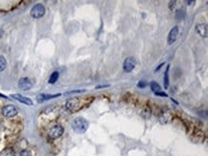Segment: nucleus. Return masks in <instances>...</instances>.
<instances>
[{"label": "nucleus", "mask_w": 208, "mask_h": 156, "mask_svg": "<svg viewBox=\"0 0 208 156\" xmlns=\"http://www.w3.org/2000/svg\"><path fill=\"white\" fill-rule=\"evenodd\" d=\"M61 94H55V95H48V94H40L37 97V101L38 103H42L44 101H48V100H51V99H54V98H57V97H60Z\"/></svg>", "instance_id": "obj_12"}, {"label": "nucleus", "mask_w": 208, "mask_h": 156, "mask_svg": "<svg viewBox=\"0 0 208 156\" xmlns=\"http://www.w3.org/2000/svg\"><path fill=\"white\" fill-rule=\"evenodd\" d=\"M171 119H172V115L170 113V111L167 109L164 110L159 117V121L161 122V124H167V123L171 121Z\"/></svg>", "instance_id": "obj_11"}, {"label": "nucleus", "mask_w": 208, "mask_h": 156, "mask_svg": "<svg viewBox=\"0 0 208 156\" xmlns=\"http://www.w3.org/2000/svg\"><path fill=\"white\" fill-rule=\"evenodd\" d=\"M45 15V7L42 4H36L31 10V16L34 18H40Z\"/></svg>", "instance_id": "obj_3"}, {"label": "nucleus", "mask_w": 208, "mask_h": 156, "mask_svg": "<svg viewBox=\"0 0 208 156\" xmlns=\"http://www.w3.org/2000/svg\"><path fill=\"white\" fill-rule=\"evenodd\" d=\"M135 65H136V60L133 57H129L125 60L123 63V69L125 72L129 73L134 69Z\"/></svg>", "instance_id": "obj_5"}, {"label": "nucleus", "mask_w": 208, "mask_h": 156, "mask_svg": "<svg viewBox=\"0 0 208 156\" xmlns=\"http://www.w3.org/2000/svg\"><path fill=\"white\" fill-rule=\"evenodd\" d=\"M0 156H16V154H15L13 149H6L1 151V153H0Z\"/></svg>", "instance_id": "obj_16"}, {"label": "nucleus", "mask_w": 208, "mask_h": 156, "mask_svg": "<svg viewBox=\"0 0 208 156\" xmlns=\"http://www.w3.org/2000/svg\"><path fill=\"white\" fill-rule=\"evenodd\" d=\"M176 3H177L176 1H171V2H170V5H169V7H170V9H171V10H172V9H173V8H174V6H176Z\"/></svg>", "instance_id": "obj_22"}, {"label": "nucleus", "mask_w": 208, "mask_h": 156, "mask_svg": "<svg viewBox=\"0 0 208 156\" xmlns=\"http://www.w3.org/2000/svg\"><path fill=\"white\" fill-rule=\"evenodd\" d=\"M71 126H72L73 130L76 133H78V134H83V133H84L87 130V128H88L89 124L84 118L78 117L73 120Z\"/></svg>", "instance_id": "obj_1"}, {"label": "nucleus", "mask_w": 208, "mask_h": 156, "mask_svg": "<svg viewBox=\"0 0 208 156\" xmlns=\"http://www.w3.org/2000/svg\"><path fill=\"white\" fill-rule=\"evenodd\" d=\"M65 106L71 112H77V111L83 108V101L79 98H72L67 100Z\"/></svg>", "instance_id": "obj_2"}, {"label": "nucleus", "mask_w": 208, "mask_h": 156, "mask_svg": "<svg viewBox=\"0 0 208 156\" xmlns=\"http://www.w3.org/2000/svg\"><path fill=\"white\" fill-rule=\"evenodd\" d=\"M196 31L197 33L202 38L207 37V24L205 23H201L196 26Z\"/></svg>", "instance_id": "obj_10"}, {"label": "nucleus", "mask_w": 208, "mask_h": 156, "mask_svg": "<svg viewBox=\"0 0 208 156\" xmlns=\"http://www.w3.org/2000/svg\"><path fill=\"white\" fill-rule=\"evenodd\" d=\"M150 85H151V89L152 91H154L155 93H156V92H159L160 91V85L157 83V82H151V83H150Z\"/></svg>", "instance_id": "obj_17"}, {"label": "nucleus", "mask_w": 208, "mask_h": 156, "mask_svg": "<svg viewBox=\"0 0 208 156\" xmlns=\"http://www.w3.org/2000/svg\"><path fill=\"white\" fill-rule=\"evenodd\" d=\"M169 68H170V66L168 65L165 75H164V87H165V89H167L169 86Z\"/></svg>", "instance_id": "obj_14"}, {"label": "nucleus", "mask_w": 208, "mask_h": 156, "mask_svg": "<svg viewBox=\"0 0 208 156\" xmlns=\"http://www.w3.org/2000/svg\"><path fill=\"white\" fill-rule=\"evenodd\" d=\"M156 96H160V97H168V95H167L166 93H164V92H160V91H159V92H156Z\"/></svg>", "instance_id": "obj_20"}, {"label": "nucleus", "mask_w": 208, "mask_h": 156, "mask_svg": "<svg viewBox=\"0 0 208 156\" xmlns=\"http://www.w3.org/2000/svg\"><path fill=\"white\" fill-rule=\"evenodd\" d=\"M81 92H84V90H76V91H69L68 93H81Z\"/></svg>", "instance_id": "obj_23"}, {"label": "nucleus", "mask_w": 208, "mask_h": 156, "mask_svg": "<svg viewBox=\"0 0 208 156\" xmlns=\"http://www.w3.org/2000/svg\"><path fill=\"white\" fill-rule=\"evenodd\" d=\"M0 97H2V98H5V99H7V97H6V96H4V95H2V94H0Z\"/></svg>", "instance_id": "obj_26"}, {"label": "nucleus", "mask_w": 208, "mask_h": 156, "mask_svg": "<svg viewBox=\"0 0 208 156\" xmlns=\"http://www.w3.org/2000/svg\"><path fill=\"white\" fill-rule=\"evenodd\" d=\"M21 156H30V152L28 150H24L21 152Z\"/></svg>", "instance_id": "obj_21"}, {"label": "nucleus", "mask_w": 208, "mask_h": 156, "mask_svg": "<svg viewBox=\"0 0 208 156\" xmlns=\"http://www.w3.org/2000/svg\"><path fill=\"white\" fill-rule=\"evenodd\" d=\"M17 108L15 106V105H6L2 108V114L7 117V118H12V117H15L16 115H17Z\"/></svg>", "instance_id": "obj_6"}, {"label": "nucleus", "mask_w": 208, "mask_h": 156, "mask_svg": "<svg viewBox=\"0 0 208 156\" xmlns=\"http://www.w3.org/2000/svg\"><path fill=\"white\" fill-rule=\"evenodd\" d=\"M32 86H33V82H31L29 78H21L18 82V87L21 89V90L27 91L32 88Z\"/></svg>", "instance_id": "obj_7"}, {"label": "nucleus", "mask_w": 208, "mask_h": 156, "mask_svg": "<svg viewBox=\"0 0 208 156\" xmlns=\"http://www.w3.org/2000/svg\"><path fill=\"white\" fill-rule=\"evenodd\" d=\"M163 65H164V63H161V64H160V65H159V67H157V68H156V71H157V70H159V69H160V68H161V67H162V66H163Z\"/></svg>", "instance_id": "obj_25"}, {"label": "nucleus", "mask_w": 208, "mask_h": 156, "mask_svg": "<svg viewBox=\"0 0 208 156\" xmlns=\"http://www.w3.org/2000/svg\"><path fill=\"white\" fill-rule=\"evenodd\" d=\"M6 67H7V60L3 56H0V72L4 71Z\"/></svg>", "instance_id": "obj_15"}, {"label": "nucleus", "mask_w": 208, "mask_h": 156, "mask_svg": "<svg viewBox=\"0 0 208 156\" xmlns=\"http://www.w3.org/2000/svg\"><path fill=\"white\" fill-rule=\"evenodd\" d=\"M63 134V127L60 125L54 126L53 127L50 128L48 132V136L51 139H58Z\"/></svg>", "instance_id": "obj_4"}, {"label": "nucleus", "mask_w": 208, "mask_h": 156, "mask_svg": "<svg viewBox=\"0 0 208 156\" xmlns=\"http://www.w3.org/2000/svg\"><path fill=\"white\" fill-rule=\"evenodd\" d=\"M59 72H57V71H55V72H53L52 73V75L50 76V79H49V83H51V84H53V83H55L57 81H58V79H59Z\"/></svg>", "instance_id": "obj_13"}, {"label": "nucleus", "mask_w": 208, "mask_h": 156, "mask_svg": "<svg viewBox=\"0 0 208 156\" xmlns=\"http://www.w3.org/2000/svg\"><path fill=\"white\" fill-rule=\"evenodd\" d=\"M146 85H147V82H146L145 81H140V82L137 83V86H138L139 88H145Z\"/></svg>", "instance_id": "obj_19"}, {"label": "nucleus", "mask_w": 208, "mask_h": 156, "mask_svg": "<svg viewBox=\"0 0 208 156\" xmlns=\"http://www.w3.org/2000/svg\"><path fill=\"white\" fill-rule=\"evenodd\" d=\"M184 16H185V10L184 9L178 10L177 12H176V17L178 19H182Z\"/></svg>", "instance_id": "obj_18"}, {"label": "nucleus", "mask_w": 208, "mask_h": 156, "mask_svg": "<svg viewBox=\"0 0 208 156\" xmlns=\"http://www.w3.org/2000/svg\"><path fill=\"white\" fill-rule=\"evenodd\" d=\"M179 27L178 26H174L169 33V36H168V44L171 45L173 44L174 41L177 40L178 37H179Z\"/></svg>", "instance_id": "obj_8"}, {"label": "nucleus", "mask_w": 208, "mask_h": 156, "mask_svg": "<svg viewBox=\"0 0 208 156\" xmlns=\"http://www.w3.org/2000/svg\"><path fill=\"white\" fill-rule=\"evenodd\" d=\"M109 85L107 84V85H104V86H97L96 87V89H100V88H102V87H108Z\"/></svg>", "instance_id": "obj_24"}, {"label": "nucleus", "mask_w": 208, "mask_h": 156, "mask_svg": "<svg viewBox=\"0 0 208 156\" xmlns=\"http://www.w3.org/2000/svg\"><path fill=\"white\" fill-rule=\"evenodd\" d=\"M12 98L16 99V101H19L20 103H22V104H24L26 105H34V104H33V101H32L31 99H29L27 97H24V96L20 95V94H13L12 95Z\"/></svg>", "instance_id": "obj_9"}]
</instances>
